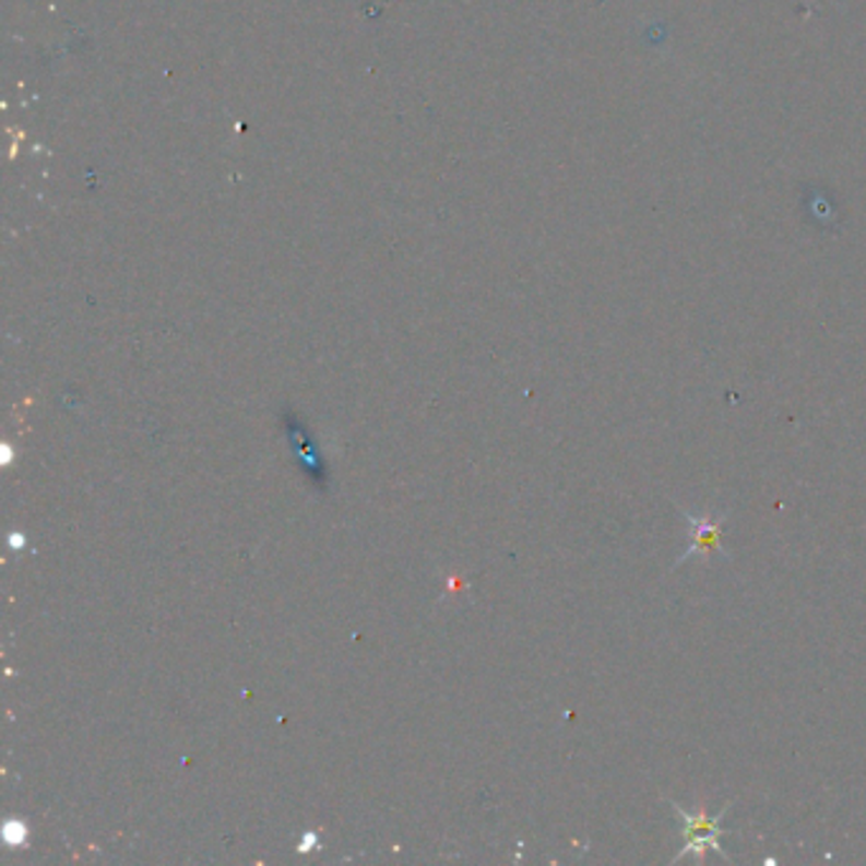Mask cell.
<instances>
[{"mask_svg": "<svg viewBox=\"0 0 866 866\" xmlns=\"http://www.w3.org/2000/svg\"><path fill=\"white\" fill-rule=\"evenodd\" d=\"M671 808H674L678 823H681V833L686 839V844L678 849V854L671 862L676 864L678 859H681V856H689V854L697 856V859H704L707 852H714V854L724 856V859H729V854L724 852L720 844V833H724L722 816L727 814L729 806H724L720 814H714V816H709L707 810L689 814V810L678 806V803H671Z\"/></svg>", "mask_w": 866, "mask_h": 866, "instance_id": "6da1fadb", "label": "cell"}, {"mask_svg": "<svg viewBox=\"0 0 866 866\" xmlns=\"http://www.w3.org/2000/svg\"><path fill=\"white\" fill-rule=\"evenodd\" d=\"M681 517L689 521V549H686L681 557L676 559V565H684L686 559L691 557H707V554H722V557H727V551H724L722 546V517H716V513H701V517H693V513L684 511Z\"/></svg>", "mask_w": 866, "mask_h": 866, "instance_id": "7a4b0ae2", "label": "cell"}]
</instances>
